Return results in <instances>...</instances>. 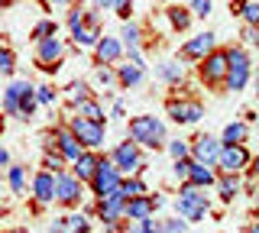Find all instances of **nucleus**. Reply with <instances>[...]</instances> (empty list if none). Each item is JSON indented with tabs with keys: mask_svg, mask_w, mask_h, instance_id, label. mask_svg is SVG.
<instances>
[{
	"mask_svg": "<svg viewBox=\"0 0 259 233\" xmlns=\"http://www.w3.org/2000/svg\"><path fill=\"white\" fill-rule=\"evenodd\" d=\"M62 52H65V45H62V39H42L39 42V49H36V62H39V68L42 71H55L59 68V59H62Z\"/></svg>",
	"mask_w": 259,
	"mask_h": 233,
	"instance_id": "13",
	"label": "nucleus"
},
{
	"mask_svg": "<svg viewBox=\"0 0 259 233\" xmlns=\"http://www.w3.org/2000/svg\"><path fill=\"white\" fill-rule=\"evenodd\" d=\"M36 101H39V104H55L52 84H39V87H36Z\"/></svg>",
	"mask_w": 259,
	"mask_h": 233,
	"instance_id": "41",
	"label": "nucleus"
},
{
	"mask_svg": "<svg viewBox=\"0 0 259 233\" xmlns=\"http://www.w3.org/2000/svg\"><path fill=\"white\" fill-rule=\"evenodd\" d=\"M16 233H26V230H16Z\"/></svg>",
	"mask_w": 259,
	"mask_h": 233,
	"instance_id": "54",
	"label": "nucleus"
},
{
	"mask_svg": "<svg viewBox=\"0 0 259 233\" xmlns=\"http://www.w3.org/2000/svg\"><path fill=\"white\" fill-rule=\"evenodd\" d=\"M52 36H55V23L52 20H39L36 29H32V39H36V42H42V39H52Z\"/></svg>",
	"mask_w": 259,
	"mask_h": 233,
	"instance_id": "32",
	"label": "nucleus"
},
{
	"mask_svg": "<svg viewBox=\"0 0 259 233\" xmlns=\"http://www.w3.org/2000/svg\"><path fill=\"white\" fill-rule=\"evenodd\" d=\"M162 233H185V220H165L162 223Z\"/></svg>",
	"mask_w": 259,
	"mask_h": 233,
	"instance_id": "44",
	"label": "nucleus"
},
{
	"mask_svg": "<svg viewBox=\"0 0 259 233\" xmlns=\"http://www.w3.org/2000/svg\"><path fill=\"white\" fill-rule=\"evenodd\" d=\"M94 55H97L101 65H110V62H117L120 55H123V45H120L117 39H110V36H101V42L94 45Z\"/></svg>",
	"mask_w": 259,
	"mask_h": 233,
	"instance_id": "18",
	"label": "nucleus"
},
{
	"mask_svg": "<svg viewBox=\"0 0 259 233\" xmlns=\"http://www.w3.org/2000/svg\"><path fill=\"white\" fill-rule=\"evenodd\" d=\"M249 162H253V159H249L246 146H224V149H221V159H217V165H221L224 175H237V172H243Z\"/></svg>",
	"mask_w": 259,
	"mask_h": 233,
	"instance_id": "10",
	"label": "nucleus"
},
{
	"mask_svg": "<svg viewBox=\"0 0 259 233\" xmlns=\"http://www.w3.org/2000/svg\"><path fill=\"white\" fill-rule=\"evenodd\" d=\"M240 17L246 26H259V0H243L240 4Z\"/></svg>",
	"mask_w": 259,
	"mask_h": 233,
	"instance_id": "26",
	"label": "nucleus"
},
{
	"mask_svg": "<svg viewBox=\"0 0 259 233\" xmlns=\"http://www.w3.org/2000/svg\"><path fill=\"white\" fill-rule=\"evenodd\" d=\"M88 94H91V91H88V84H84V81H71L68 87H65V98H68L71 104H78V101H84V98H88Z\"/></svg>",
	"mask_w": 259,
	"mask_h": 233,
	"instance_id": "31",
	"label": "nucleus"
},
{
	"mask_svg": "<svg viewBox=\"0 0 259 233\" xmlns=\"http://www.w3.org/2000/svg\"><path fill=\"white\" fill-rule=\"evenodd\" d=\"M110 162L117 165L120 172H140V168H146V159H143V152H140V146H136L133 139L120 143V146L113 149Z\"/></svg>",
	"mask_w": 259,
	"mask_h": 233,
	"instance_id": "7",
	"label": "nucleus"
},
{
	"mask_svg": "<svg viewBox=\"0 0 259 233\" xmlns=\"http://www.w3.org/2000/svg\"><path fill=\"white\" fill-rule=\"evenodd\" d=\"M16 68V55L10 49H0V75H10Z\"/></svg>",
	"mask_w": 259,
	"mask_h": 233,
	"instance_id": "38",
	"label": "nucleus"
},
{
	"mask_svg": "<svg viewBox=\"0 0 259 233\" xmlns=\"http://www.w3.org/2000/svg\"><path fill=\"white\" fill-rule=\"evenodd\" d=\"M168 156H172L175 162H178V159H188L191 156V146L185 139H168Z\"/></svg>",
	"mask_w": 259,
	"mask_h": 233,
	"instance_id": "34",
	"label": "nucleus"
},
{
	"mask_svg": "<svg viewBox=\"0 0 259 233\" xmlns=\"http://www.w3.org/2000/svg\"><path fill=\"white\" fill-rule=\"evenodd\" d=\"M210 52H214V33H198L182 45V59H188V62H204Z\"/></svg>",
	"mask_w": 259,
	"mask_h": 233,
	"instance_id": "14",
	"label": "nucleus"
},
{
	"mask_svg": "<svg viewBox=\"0 0 259 233\" xmlns=\"http://www.w3.org/2000/svg\"><path fill=\"white\" fill-rule=\"evenodd\" d=\"M84 17H88V10H81V7H71V10H68V29H71V33L84 23Z\"/></svg>",
	"mask_w": 259,
	"mask_h": 233,
	"instance_id": "39",
	"label": "nucleus"
},
{
	"mask_svg": "<svg viewBox=\"0 0 259 233\" xmlns=\"http://www.w3.org/2000/svg\"><path fill=\"white\" fill-rule=\"evenodd\" d=\"M256 204H259V195H256Z\"/></svg>",
	"mask_w": 259,
	"mask_h": 233,
	"instance_id": "55",
	"label": "nucleus"
},
{
	"mask_svg": "<svg viewBox=\"0 0 259 233\" xmlns=\"http://www.w3.org/2000/svg\"><path fill=\"white\" fill-rule=\"evenodd\" d=\"M29 94H36V87H32L29 81H10V87H7V98H13V101H20L23 104V98H29Z\"/></svg>",
	"mask_w": 259,
	"mask_h": 233,
	"instance_id": "28",
	"label": "nucleus"
},
{
	"mask_svg": "<svg viewBox=\"0 0 259 233\" xmlns=\"http://www.w3.org/2000/svg\"><path fill=\"white\" fill-rule=\"evenodd\" d=\"M188 184H194V188H210V184H217V175L210 172V165H201V162H194V159H191Z\"/></svg>",
	"mask_w": 259,
	"mask_h": 233,
	"instance_id": "20",
	"label": "nucleus"
},
{
	"mask_svg": "<svg viewBox=\"0 0 259 233\" xmlns=\"http://www.w3.org/2000/svg\"><path fill=\"white\" fill-rule=\"evenodd\" d=\"M32 195H36L39 204L55 201V175L52 172H39L36 178H32Z\"/></svg>",
	"mask_w": 259,
	"mask_h": 233,
	"instance_id": "17",
	"label": "nucleus"
},
{
	"mask_svg": "<svg viewBox=\"0 0 259 233\" xmlns=\"http://www.w3.org/2000/svg\"><path fill=\"white\" fill-rule=\"evenodd\" d=\"M94 78H97V84H113V81H117V75H113L110 68H104V65L97 68V75H94Z\"/></svg>",
	"mask_w": 259,
	"mask_h": 233,
	"instance_id": "43",
	"label": "nucleus"
},
{
	"mask_svg": "<svg viewBox=\"0 0 259 233\" xmlns=\"http://www.w3.org/2000/svg\"><path fill=\"white\" fill-rule=\"evenodd\" d=\"M55 201L65 204V207H71V204L81 201V181L71 172H59V175H55Z\"/></svg>",
	"mask_w": 259,
	"mask_h": 233,
	"instance_id": "9",
	"label": "nucleus"
},
{
	"mask_svg": "<svg viewBox=\"0 0 259 233\" xmlns=\"http://www.w3.org/2000/svg\"><path fill=\"white\" fill-rule=\"evenodd\" d=\"M117 81L123 84V87L140 84V81H143V65H136V62H130V65H120V71H117Z\"/></svg>",
	"mask_w": 259,
	"mask_h": 233,
	"instance_id": "22",
	"label": "nucleus"
},
{
	"mask_svg": "<svg viewBox=\"0 0 259 233\" xmlns=\"http://www.w3.org/2000/svg\"><path fill=\"white\" fill-rule=\"evenodd\" d=\"M123 207H126V195H123L120 188L110 191L107 198L97 201V214H101V220L107 223V227H110V223H117L120 217H123Z\"/></svg>",
	"mask_w": 259,
	"mask_h": 233,
	"instance_id": "11",
	"label": "nucleus"
},
{
	"mask_svg": "<svg viewBox=\"0 0 259 233\" xmlns=\"http://www.w3.org/2000/svg\"><path fill=\"white\" fill-rule=\"evenodd\" d=\"M120 191L126 195V201H130V198L146 195V188H143V181H140V178H126V181H120Z\"/></svg>",
	"mask_w": 259,
	"mask_h": 233,
	"instance_id": "36",
	"label": "nucleus"
},
{
	"mask_svg": "<svg viewBox=\"0 0 259 233\" xmlns=\"http://www.w3.org/2000/svg\"><path fill=\"white\" fill-rule=\"evenodd\" d=\"M62 165H65V159H62V152H59V149H55V152H46V159H42V168H46V172L59 175V172H62Z\"/></svg>",
	"mask_w": 259,
	"mask_h": 233,
	"instance_id": "33",
	"label": "nucleus"
},
{
	"mask_svg": "<svg viewBox=\"0 0 259 233\" xmlns=\"http://www.w3.org/2000/svg\"><path fill=\"white\" fill-rule=\"evenodd\" d=\"M0 39H4V36H0Z\"/></svg>",
	"mask_w": 259,
	"mask_h": 233,
	"instance_id": "57",
	"label": "nucleus"
},
{
	"mask_svg": "<svg viewBox=\"0 0 259 233\" xmlns=\"http://www.w3.org/2000/svg\"><path fill=\"white\" fill-rule=\"evenodd\" d=\"M71 39H75L78 45H97V42H101V17H97L94 10H88L84 23L71 33Z\"/></svg>",
	"mask_w": 259,
	"mask_h": 233,
	"instance_id": "15",
	"label": "nucleus"
},
{
	"mask_svg": "<svg viewBox=\"0 0 259 233\" xmlns=\"http://www.w3.org/2000/svg\"><path fill=\"white\" fill-rule=\"evenodd\" d=\"M168 23H172L175 29H188V23H191V10L188 7H182V4H175V7H168Z\"/></svg>",
	"mask_w": 259,
	"mask_h": 233,
	"instance_id": "24",
	"label": "nucleus"
},
{
	"mask_svg": "<svg viewBox=\"0 0 259 233\" xmlns=\"http://www.w3.org/2000/svg\"><path fill=\"white\" fill-rule=\"evenodd\" d=\"M4 114H16V117H20V101H13V98L4 94Z\"/></svg>",
	"mask_w": 259,
	"mask_h": 233,
	"instance_id": "46",
	"label": "nucleus"
},
{
	"mask_svg": "<svg viewBox=\"0 0 259 233\" xmlns=\"http://www.w3.org/2000/svg\"><path fill=\"white\" fill-rule=\"evenodd\" d=\"M159 78L168 84H178L185 78V65H178V62H162L159 65Z\"/></svg>",
	"mask_w": 259,
	"mask_h": 233,
	"instance_id": "25",
	"label": "nucleus"
},
{
	"mask_svg": "<svg viewBox=\"0 0 259 233\" xmlns=\"http://www.w3.org/2000/svg\"><path fill=\"white\" fill-rule=\"evenodd\" d=\"M188 4H191V0H188Z\"/></svg>",
	"mask_w": 259,
	"mask_h": 233,
	"instance_id": "56",
	"label": "nucleus"
},
{
	"mask_svg": "<svg viewBox=\"0 0 259 233\" xmlns=\"http://www.w3.org/2000/svg\"><path fill=\"white\" fill-rule=\"evenodd\" d=\"M175 207L185 220H201L207 214V195H201L194 184H182V191L175 198Z\"/></svg>",
	"mask_w": 259,
	"mask_h": 233,
	"instance_id": "3",
	"label": "nucleus"
},
{
	"mask_svg": "<svg viewBox=\"0 0 259 233\" xmlns=\"http://www.w3.org/2000/svg\"><path fill=\"white\" fill-rule=\"evenodd\" d=\"M130 139L136 143V146H146V149H162L165 146V123H162L159 117H133L130 120Z\"/></svg>",
	"mask_w": 259,
	"mask_h": 233,
	"instance_id": "1",
	"label": "nucleus"
},
{
	"mask_svg": "<svg viewBox=\"0 0 259 233\" xmlns=\"http://www.w3.org/2000/svg\"><path fill=\"white\" fill-rule=\"evenodd\" d=\"M188 172H191V159H178V162L172 165V175L182 184H188Z\"/></svg>",
	"mask_w": 259,
	"mask_h": 233,
	"instance_id": "37",
	"label": "nucleus"
},
{
	"mask_svg": "<svg viewBox=\"0 0 259 233\" xmlns=\"http://www.w3.org/2000/svg\"><path fill=\"white\" fill-rule=\"evenodd\" d=\"M246 233H259V223H253V227H249V230H246Z\"/></svg>",
	"mask_w": 259,
	"mask_h": 233,
	"instance_id": "52",
	"label": "nucleus"
},
{
	"mask_svg": "<svg viewBox=\"0 0 259 233\" xmlns=\"http://www.w3.org/2000/svg\"><path fill=\"white\" fill-rule=\"evenodd\" d=\"M249 165H253V168H249V172H253L256 178H259V156H256V159H253V162H249Z\"/></svg>",
	"mask_w": 259,
	"mask_h": 233,
	"instance_id": "50",
	"label": "nucleus"
},
{
	"mask_svg": "<svg viewBox=\"0 0 259 233\" xmlns=\"http://www.w3.org/2000/svg\"><path fill=\"white\" fill-rule=\"evenodd\" d=\"M120 39L126 42V52H136V49H140V26L123 23V33H120Z\"/></svg>",
	"mask_w": 259,
	"mask_h": 233,
	"instance_id": "29",
	"label": "nucleus"
},
{
	"mask_svg": "<svg viewBox=\"0 0 259 233\" xmlns=\"http://www.w3.org/2000/svg\"><path fill=\"white\" fill-rule=\"evenodd\" d=\"M91 4L97 7V10H104V7H113V0H91Z\"/></svg>",
	"mask_w": 259,
	"mask_h": 233,
	"instance_id": "49",
	"label": "nucleus"
},
{
	"mask_svg": "<svg viewBox=\"0 0 259 233\" xmlns=\"http://www.w3.org/2000/svg\"><path fill=\"white\" fill-rule=\"evenodd\" d=\"M52 136H55V149L62 152L65 162H78V159L88 152V149L75 139V136H71V130H52Z\"/></svg>",
	"mask_w": 259,
	"mask_h": 233,
	"instance_id": "16",
	"label": "nucleus"
},
{
	"mask_svg": "<svg viewBox=\"0 0 259 233\" xmlns=\"http://www.w3.org/2000/svg\"><path fill=\"white\" fill-rule=\"evenodd\" d=\"M201 78L207 84H224L227 81V52H210L204 62H201Z\"/></svg>",
	"mask_w": 259,
	"mask_h": 233,
	"instance_id": "12",
	"label": "nucleus"
},
{
	"mask_svg": "<svg viewBox=\"0 0 259 233\" xmlns=\"http://www.w3.org/2000/svg\"><path fill=\"white\" fill-rule=\"evenodd\" d=\"M210 7H214V0H191V17L204 20L207 13H210Z\"/></svg>",
	"mask_w": 259,
	"mask_h": 233,
	"instance_id": "40",
	"label": "nucleus"
},
{
	"mask_svg": "<svg viewBox=\"0 0 259 233\" xmlns=\"http://www.w3.org/2000/svg\"><path fill=\"white\" fill-rule=\"evenodd\" d=\"M165 110H168V117H172L175 123H182V126H191V123H198V120L204 117L201 101H188V98H172L165 104Z\"/></svg>",
	"mask_w": 259,
	"mask_h": 233,
	"instance_id": "6",
	"label": "nucleus"
},
{
	"mask_svg": "<svg viewBox=\"0 0 259 233\" xmlns=\"http://www.w3.org/2000/svg\"><path fill=\"white\" fill-rule=\"evenodd\" d=\"M0 130H4V117H0Z\"/></svg>",
	"mask_w": 259,
	"mask_h": 233,
	"instance_id": "53",
	"label": "nucleus"
},
{
	"mask_svg": "<svg viewBox=\"0 0 259 233\" xmlns=\"http://www.w3.org/2000/svg\"><path fill=\"white\" fill-rule=\"evenodd\" d=\"M65 233H88V220L81 214H71V217H65Z\"/></svg>",
	"mask_w": 259,
	"mask_h": 233,
	"instance_id": "35",
	"label": "nucleus"
},
{
	"mask_svg": "<svg viewBox=\"0 0 259 233\" xmlns=\"http://www.w3.org/2000/svg\"><path fill=\"white\" fill-rule=\"evenodd\" d=\"M126 233H162V223L152 220V217H146V220H133V227Z\"/></svg>",
	"mask_w": 259,
	"mask_h": 233,
	"instance_id": "30",
	"label": "nucleus"
},
{
	"mask_svg": "<svg viewBox=\"0 0 259 233\" xmlns=\"http://www.w3.org/2000/svg\"><path fill=\"white\" fill-rule=\"evenodd\" d=\"M221 139H224V146H243V139H246V123H240V120L237 123H227Z\"/></svg>",
	"mask_w": 259,
	"mask_h": 233,
	"instance_id": "23",
	"label": "nucleus"
},
{
	"mask_svg": "<svg viewBox=\"0 0 259 233\" xmlns=\"http://www.w3.org/2000/svg\"><path fill=\"white\" fill-rule=\"evenodd\" d=\"M221 149H224V139H217V136H198V139L191 143V156H194V162H201V165H214L217 159H221Z\"/></svg>",
	"mask_w": 259,
	"mask_h": 233,
	"instance_id": "8",
	"label": "nucleus"
},
{
	"mask_svg": "<svg viewBox=\"0 0 259 233\" xmlns=\"http://www.w3.org/2000/svg\"><path fill=\"white\" fill-rule=\"evenodd\" d=\"M130 7H133V0H113V10H117L123 20L130 17Z\"/></svg>",
	"mask_w": 259,
	"mask_h": 233,
	"instance_id": "45",
	"label": "nucleus"
},
{
	"mask_svg": "<svg viewBox=\"0 0 259 233\" xmlns=\"http://www.w3.org/2000/svg\"><path fill=\"white\" fill-rule=\"evenodd\" d=\"M7 162H10V152H7V149H4V146H0V168H4V165H7Z\"/></svg>",
	"mask_w": 259,
	"mask_h": 233,
	"instance_id": "48",
	"label": "nucleus"
},
{
	"mask_svg": "<svg viewBox=\"0 0 259 233\" xmlns=\"http://www.w3.org/2000/svg\"><path fill=\"white\" fill-rule=\"evenodd\" d=\"M217 188H221V198L224 201H233V198H237V191H240L237 175H221V178H217Z\"/></svg>",
	"mask_w": 259,
	"mask_h": 233,
	"instance_id": "27",
	"label": "nucleus"
},
{
	"mask_svg": "<svg viewBox=\"0 0 259 233\" xmlns=\"http://www.w3.org/2000/svg\"><path fill=\"white\" fill-rule=\"evenodd\" d=\"M10 188L23 191V165H10Z\"/></svg>",
	"mask_w": 259,
	"mask_h": 233,
	"instance_id": "42",
	"label": "nucleus"
},
{
	"mask_svg": "<svg viewBox=\"0 0 259 233\" xmlns=\"http://www.w3.org/2000/svg\"><path fill=\"white\" fill-rule=\"evenodd\" d=\"M120 168L110 162V159H101V165H97V172H94V178H91V188H94V195L97 201L101 198H107L110 191H117L120 188Z\"/></svg>",
	"mask_w": 259,
	"mask_h": 233,
	"instance_id": "5",
	"label": "nucleus"
},
{
	"mask_svg": "<svg viewBox=\"0 0 259 233\" xmlns=\"http://www.w3.org/2000/svg\"><path fill=\"white\" fill-rule=\"evenodd\" d=\"M243 39L253 42V45H259V26H246V29H243Z\"/></svg>",
	"mask_w": 259,
	"mask_h": 233,
	"instance_id": "47",
	"label": "nucleus"
},
{
	"mask_svg": "<svg viewBox=\"0 0 259 233\" xmlns=\"http://www.w3.org/2000/svg\"><path fill=\"white\" fill-rule=\"evenodd\" d=\"M46 4H52V7H65V4H71V0H46Z\"/></svg>",
	"mask_w": 259,
	"mask_h": 233,
	"instance_id": "51",
	"label": "nucleus"
},
{
	"mask_svg": "<svg viewBox=\"0 0 259 233\" xmlns=\"http://www.w3.org/2000/svg\"><path fill=\"white\" fill-rule=\"evenodd\" d=\"M75 168H71V175H75L78 181H91L94 178V172H97V165H101V159L94 156V152H84V156L78 159V162H71Z\"/></svg>",
	"mask_w": 259,
	"mask_h": 233,
	"instance_id": "19",
	"label": "nucleus"
},
{
	"mask_svg": "<svg viewBox=\"0 0 259 233\" xmlns=\"http://www.w3.org/2000/svg\"><path fill=\"white\" fill-rule=\"evenodd\" d=\"M75 117H84V120H91V123H104V110H101V104L94 98L78 101L75 104Z\"/></svg>",
	"mask_w": 259,
	"mask_h": 233,
	"instance_id": "21",
	"label": "nucleus"
},
{
	"mask_svg": "<svg viewBox=\"0 0 259 233\" xmlns=\"http://www.w3.org/2000/svg\"><path fill=\"white\" fill-rule=\"evenodd\" d=\"M230 91H243V87L249 84V55L240 49V45H233V49H227V81H224Z\"/></svg>",
	"mask_w": 259,
	"mask_h": 233,
	"instance_id": "2",
	"label": "nucleus"
},
{
	"mask_svg": "<svg viewBox=\"0 0 259 233\" xmlns=\"http://www.w3.org/2000/svg\"><path fill=\"white\" fill-rule=\"evenodd\" d=\"M68 130L84 149H101L104 146V123H91V120H84V117H71Z\"/></svg>",
	"mask_w": 259,
	"mask_h": 233,
	"instance_id": "4",
	"label": "nucleus"
}]
</instances>
